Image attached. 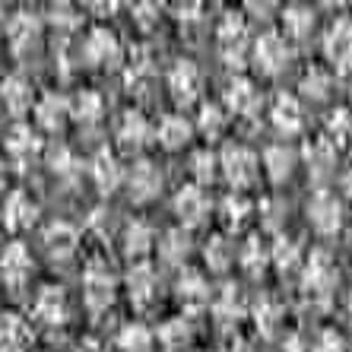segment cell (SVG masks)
Wrapping results in <instances>:
<instances>
[{"label": "cell", "mask_w": 352, "mask_h": 352, "mask_svg": "<svg viewBox=\"0 0 352 352\" xmlns=\"http://www.w3.org/2000/svg\"><path fill=\"white\" fill-rule=\"evenodd\" d=\"M257 156L251 153L248 146H238V143H232V146L222 149V156H219V168L222 175H226V181H229L232 188L241 194L245 188H251L257 181Z\"/></svg>", "instance_id": "cell-1"}, {"label": "cell", "mask_w": 352, "mask_h": 352, "mask_svg": "<svg viewBox=\"0 0 352 352\" xmlns=\"http://www.w3.org/2000/svg\"><path fill=\"white\" fill-rule=\"evenodd\" d=\"M308 222H311L314 232H320V235H336V232L343 229V204L336 200V194L318 190L308 200Z\"/></svg>", "instance_id": "cell-2"}, {"label": "cell", "mask_w": 352, "mask_h": 352, "mask_svg": "<svg viewBox=\"0 0 352 352\" xmlns=\"http://www.w3.org/2000/svg\"><path fill=\"white\" fill-rule=\"evenodd\" d=\"M292 51H289L286 38L279 32H263L254 45V67L263 76H276L279 70H286Z\"/></svg>", "instance_id": "cell-3"}, {"label": "cell", "mask_w": 352, "mask_h": 352, "mask_svg": "<svg viewBox=\"0 0 352 352\" xmlns=\"http://www.w3.org/2000/svg\"><path fill=\"white\" fill-rule=\"evenodd\" d=\"M324 54L340 74H352V19L340 16L324 38Z\"/></svg>", "instance_id": "cell-4"}, {"label": "cell", "mask_w": 352, "mask_h": 352, "mask_svg": "<svg viewBox=\"0 0 352 352\" xmlns=\"http://www.w3.org/2000/svg\"><path fill=\"white\" fill-rule=\"evenodd\" d=\"M82 295L92 311H105L108 305L115 302V276L105 263H92L86 276H82Z\"/></svg>", "instance_id": "cell-5"}, {"label": "cell", "mask_w": 352, "mask_h": 352, "mask_svg": "<svg viewBox=\"0 0 352 352\" xmlns=\"http://www.w3.org/2000/svg\"><path fill=\"white\" fill-rule=\"evenodd\" d=\"M7 38H10V48H13V54L16 58H25V54H32L35 48H38L41 41V23L38 16H32V13H16V16L7 23Z\"/></svg>", "instance_id": "cell-6"}, {"label": "cell", "mask_w": 352, "mask_h": 352, "mask_svg": "<svg viewBox=\"0 0 352 352\" xmlns=\"http://www.w3.org/2000/svg\"><path fill=\"white\" fill-rule=\"evenodd\" d=\"M82 58L92 67H118L121 64V41L108 29H92L89 38L82 41Z\"/></svg>", "instance_id": "cell-7"}, {"label": "cell", "mask_w": 352, "mask_h": 352, "mask_svg": "<svg viewBox=\"0 0 352 352\" xmlns=\"http://www.w3.org/2000/svg\"><path fill=\"white\" fill-rule=\"evenodd\" d=\"M127 190H131L133 204H146V200H153V197L162 190V172H159V165L149 162V159L133 162L131 175H127Z\"/></svg>", "instance_id": "cell-8"}, {"label": "cell", "mask_w": 352, "mask_h": 352, "mask_svg": "<svg viewBox=\"0 0 352 352\" xmlns=\"http://www.w3.org/2000/svg\"><path fill=\"white\" fill-rule=\"evenodd\" d=\"M168 89L178 105H190L200 96V67L188 58L175 60V67L168 70Z\"/></svg>", "instance_id": "cell-9"}, {"label": "cell", "mask_w": 352, "mask_h": 352, "mask_svg": "<svg viewBox=\"0 0 352 352\" xmlns=\"http://www.w3.org/2000/svg\"><path fill=\"white\" fill-rule=\"evenodd\" d=\"M336 286V263L333 257L327 254V251H314L311 261H308V267H305V289L311 295H318V298H324V295H330Z\"/></svg>", "instance_id": "cell-10"}, {"label": "cell", "mask_w": 352, "mask_h": 352, "mask_svg": "<svg viewBox=\"0 0 352 352\" xmlns=\"http://www.w3.org/2000/svg\"><path fill=\"white\" fill-rule=\"evenodd\" d=\"M32 276V257L25 251V245H10L0 257V279L10 289H23Z\"/></svg>", "instance_id": "cell-11"}, {"label": "cell", "mask_w": 352, "mask_h": 352, "mask_svg": "<svg viewBox=\"0 0 352 352\" xmlns=\"http://www.w3.org/2000/svg\"><path fill=\"white\" fill-rule=\"evenodd\" d=\"M127 292H131V302L137 308H149V305L156 302L159 295V276L156 270L149 267V263H133V270L127 273Z\"/></svg>", "instance_id": "cell-12"}, {"label": "cell", "mask_w": 352, "mask_h": 352, "mask_svg": "<svg viewBox=\"0 0 352 352\" xmlns=\"http://www.w3.org/2000/svg\"><path fill=\"white\" fill-rule=\"evenodd\" d=\"M270 121L273 127H276L279 133H286V137H292V133L302 131V105H298V98L289 96V92H276L270 102Z\"/></svg>", "instance_id": "cell-13"}, {"label": "cell", "mask_w": 352, "mask_h": 352, "mask_svg": "<svg viewBox=\"0 0 352 352\" xmlns=\"http://www.w3.org/2000/svg\"><path fill=\"white\" fill-rule=\"evenodd\" d=\"M210 213V200L197 184H188L175 194V216L181 219V226H200Z\"/></svg>", "instance_id": "cell-14"}, {"label": "cell", "mask_w": 352, "mask_h": 352, "mask_svg": "<svg viewBox=\"0 0 352 352\" xmlns=\"http://www.w3.org/2000/svg\"><path fill=\"white\" fill-rule=\"evenodd\" d=\"M0 98H3V105H7V111L13 118H23L29 108H32L35 102V92H32V82L25 80L23 74H13L3 80V86H0Z\"/></svg>", "instance_id": "cell-15"}, {"label": "cell", "mask_w": 352, "mask_h": 352, "mask_svg": "<svg viewBox=\"0 0 352 352\" xmlns=\"http://www.w3.org/2000/svg\"><path fill=\"white\" fill-rule=\"evenodd\" d=\"M35 118L45 131H64V124L70 121V98L58 96V92H45L35 102Z\"/></svg>", "instance_id": "cell-16"}, {"label": "cell", "mask_w": 352, "mask_h": 352, "mask_svg": "<svg viewBox=\"0 0 352 352\" xmlns=\"http://www.w3.org/2000/svg\"><path fill=\"white\" fill-rule=\"evenodd\" d=\"M226 105H229L232 115H241V118H251L261 108V92L251 80L245 76H235L229 82V89H226Z\"/></svg>", "instance_id": "cell-17"}, {"label": "cell", "mask_w": 352, "mask_h": 352, "mask_svg": "<svg viewBox=\"0 0 352 352\" xmlns=\"http://www.w3.org/2000/svg\"><path fill=\"white\" fill-rule=\"evenodd\" d=\"M35 219H38V204H35L25 190H13V194L7 197V204H3V222H7L13 232H23V229H29Z\"/></svg>", "instance_id": "cell-18"}, {"label": "cell", "mask_w": 352, "mask_h": 352, "mask_svg": "<svg viewBox=\"0 0 352 352\" xmlns=\"http://www.w3.org/2000/svg\"><path fill=\"white\" fill-rule=\"evenodd\" d=\"M305 162H308V172H311L314 181H324L333 175L336 165V146L330 143L327 137H318L305 146Z\"/></svg>", "instance_id": "cell-19"}, {"label": "cell", "mask_w": 352, "mask_h": 352, "mask_svg": "<svg viewBox=\"0 0 352 352\" xmlns=\"http://www.w3.org/2000/svg\"><path fill=\"white\" fill-rule=\"evenodd\" d=\"M295 165H298V156H295V149L286 146V143H273V146H267V153H263V168H267L273 184H286V181L292 178Z\"/></svg>", "instance_id": "cell-20"}, {"label": "cell", "mask_w": 352, "mask_h": 352, "mask_svg": "<svg viewBox=\"0 0 352 352\" xmlns=\"http://www.w3.org/2000/svg\"><path fill=\"white\" fill-rule=\"evenodd\" d=\"M32 327L16 314H3L0 320V352H29Z\"/></svg>", "instance_id": "cell-21"}, {"label": "cell", "mask_w": 352, "mask_h": 352, "mask_svg": "<svg viewBox=\"0 0 352 352\" xmlns=\"http://www.w3.org/2000/svg\"><path fill=\"white\" fill-rule=\"evenodd\" d=\"M178 298L184 305V311H204L210 305V286L206 279L194 270H184L178 279Z\"/></svg>", "instance_id": "cell-22"}, {"label": "cell", "mask_w": 352, "mask_h": 352, "mask_svg": "<svg viewBox=\"0 0 352 352\" xmlns=\"http://www.w3.org/2000/svg\"><path fill=\"white\" fill-rule=\"evenodd\" d=\"M156 137H159V143H162V149L175 153V149H184L190 143V137H194V127H190L188 118L165 115L162 121H159V127H156Z\"/></svg>", "instance_id": "cell-23"}, {"label": "cell", "mask_w": 352, "mask_h": 352, "mask_svg": "<svg viewBox=\"0 0 352 352\" xmlns=\"http://www.w3.org/2000/svg\"><path fill=\"white\" fill-rule=\"evenodd\" d=\"M35 318L45 320V324H64L67 320V295L64 289L58 286H45L41 289V295L35 298Z\"/></svg>", "instance_id": "cell-24"}, {"label": "cell", "mask_w": 352, "mask_h": 352, "mask_svg": "<svg viewBox=\"0 0 352 352\" xmlns=\"http://www.w3.org/2000/svg\"><path fill=\"white\" fill-rule=\"evenodd\" d=\"M149 140V124L146 118L140 115V111H124V118L118 121V143H121V149H127V153H133V149H140L143 143Z\"/></svg>", "instance_id": "cell-25"}, {"label": "cell", "mask_w": 352, "mask_h": 352, "mask_svg": "<svg viewBox=\"0 0 352 352\" xmlns=\"http://www.w3.org/2000/svg\"><path fill=\"white\" fill-rule=\"evenodd\" d=\"M45 248L54 261H70L76 254V229L70 222H54L45 232Z\"/></svg>", "instance_id": "cell-26"}, {"label": "cell", "mask_w": 352, "mask_h": 352, "mask_svg": "<svg viewBox=\"0 0 352 352\" xmlns=\"http://www.w3.org/2000/svg\"><path fill=\"white\" fill-rule=\"evenodd\" d=\"M92 181H96V188L102 190V194H115L118 184L124 181L121 165H118V159L111 156L108 149H102V153L92 159Z\"/></svg>", "instance_id": "cell-27"}, {"label": "cell", "mask_w": 352, "mask_h": 352, "mask_svg": "<svg viewBox=\"0 0 352 352\" xmlns=\"http://www.w3.org/2000/svg\"><path fill=\"white\" fill-rule=\"evenodd\" d=\"M283 29L292 41H308L314 32V10L311 7H302V3H292V7L283 10Z\"/></svg>", "instance_id": "cell-28"}, {"label": "cell", "mask_w": 352, "mask_h": 352, "mask_svg": "<svg viewBox=\"0 0 352 352\" xmlns=\"http://www.w3.org/2000/svg\"><path fill=\"white\" fill-rule=\"evenodd\" d=\"M38 149H41V143L32 133V127L16 124V127L7 133V153L16 159V162H29V159H35L38 156Z\"/></svg>", "instance_id": "cell-29"}, {"label": "cell", "mask_w": 352, "mask_h": 352, "mask_svg": "<svg viewBox=\"0 0 352 352\" xmlns=\"http://www.w3.org/2000/svg\"><path fill=\"white\" fill-rule=\"evenodd\" d=\"M153 241H156V235H153V229L146 222H131L127 232H124V251L131 257H137V261L153 251Z\"/></svg>", "instance_id": "cell-30"}, {"label": "cell", "mask_w": 352, "mask_h": 352, "mask_svg": "<svg viewBox=\"0 0 352 352\" xmlns=\"http://www.w3.org/2000/svg\"><path fill=\"white\" fill-rule=\"evenodd\" d=\"M98 115H102V96L98 92L82 89L70 98V118H76L82 124H92V121H98Z\"/></svg>", "instance_id": "cell-31"}, {"label": "cell", "mask_w": 352, "mask_h": 352, "mask_svg": "<svg viewBox=\"0 0 352 352\" xmlns=\"http://www.w3.org/2000/svg\"><path fill=\"white\" fill-rule=\"evenodd\" d=\"M159 343L165 346V352H181L184 346L190 343V327L184 318H175V320H165L159 327Z\"/></svg>", "instance_id": "cell-32"}, {"label": "cell", "mask_w": 352, "mask_h": 352, "mask_svg": "<svg viewBox=\"0 0 352 352\" xmlns=\"http://www.w3.org/2000/svg\"><path fill=\"white\" fill-rule=\"evenodd\" d=\"M118 349L121 352H153V333L143 324H127L118 333Z\"/></svg>", "instance_id": "cell-33"}, {"label": "cell", "mask_w": 352, "mask_h": 352, "mask_svg": "<svg viewBox=\"0 0 352 352\" xmlns=\"http://www.w3.org/2000/svg\"><path fill=\"white\" fill-rule=\"evenodd\" d=\"M333 89V76L324 70V67H311L308 74L302 76V96H308L311 102H324Z\"/></svg>", "instance_id": "cell-34"}, {"label": "cell", "mask_w": 352, "mask_h": 352, "mask_svg": "<svg viewBox=\"0 0 352 352\" xmlns=\"http://www.w3.org/2000/svg\"><path fill=\"white\" fill-rule=\"evenodd\" d=\"M213 311L219 320H241L245 318V298L235 286H226L219 292V298L213 302Z\"/></svg>", "instance_id": "cell-35"}, {"label": "cell", "mask_w": 352, "mask_h": 352, "mask_svg": "<svg viewBox=\"0 0 352 352\" xmlns=\"http://www.w3.org/2000/svg\"><path fill=\"white\" fill-rule=\"evenodd\" d=\"M270 261H273V267H279L283 273H289L302 263V248L295 245L292 238H276L273 248H270Z\"/></svg>", "instance_id": "cell-36"}, {"label": "cell", "mask_w": 352, "mask_h": 352, "mask_svg": "<svg viewBox=\"0 0 352 352\" xmlns=\"http://www.w3.org/2000/svg\"><path fill=\"white\" fill-rule=\"evenodd\" d=\"M232 261H235V248H232L229 238H222L216 235L210 245H206V267L213 273H222V270H229Z\"/></svg>", "instance_id": "cell-37"}, {"label": "cell", "mask_w": 352, "mask_h": 352, "mask_svg": "<svg viewBox=\"0 0 352 352\" xmlns=\"http://www.w3.org/2000/svg\"><path fill=\"white\" fill-rule=\"evenodd\" d=\"M216 38L219 45H229V41H238V38H248V25H245V16L238 10H226L216 25Z\"/></svg>", "instance_id": "cell-38"}, {"label": "cell", "mask_w": 352, "mask_h": 352, "mask_svg": "<svg viewBox=\"0 0 352 352\" xmlns=\"http://www.w3.org/2000/svg\"><path fill=\"white\" fill-rule=\"evenodd\" d=\"M219 213H222V222H226L229 229H238V226L248 219V213H251V204H248L245 194H238L235 190V194H229L226 200H222Z\"/></svg>", "instance_id": "cell-39"}, {"label": "cell", "mask_w": 352, "mask_h": 352, "mask_svg": "<svg viewBox=\"0 0 352 352\" xmlns=\"http://www.w3.org/2000/svg\"><path fill=\"white\" fill-rule=\"evenodd\" d=\"M327 131H330V143H333L336 149L340 146H349L352 143V115L346 111V108H336L333 115L327 118Z\"/></svg>", "instance_id": "cell-40"}, {"label": "cell", "mask_w": 352, "mask_h": 352, "mask_svg": "<svg viewBox=\"0 0 352 352\" xmlns=\"http://www.w3.org/2000/svg\"><path fill=\"white\" fill-rule=\"evenodd\" d=\"M197 127H200V133H204L206 140H216L222 137V131H226V115H222L219 105H204L200 108V121H197Z\"/></svg>", "instance_id": "cell-41"}, {"label": "cell", "mask_w": 352, "mask_h": 352, "mask_svg": "<svg viewBox=\"0 0 352 352\" xmlns=\"http://www.w3.org/2000/svg\"><path fill=\"white\" fill-rule=\"evenodd\" d=\"M159 251H162L165 261L184 263V257L190 254V241H188V235H184L181 229H175V232H168V235H165V241L159 245Z\"/></svg>", "instance_id": "cell-42"}, {"label": "cell", "mask_w": 352, "mask_h": 352, "mask_svg": "<svg viewBox=\"0 0 352 352\" xmlns=\"http://www.w3.org/2000/svg\"><path fill=\"white\" fill-rule=\"evenodd\" d=\"M194 178L197 184H213L216 175H219V156H213L210 149H200V153H194Z\"/></svg>", "instance_id": "cell-43"}, {"label": "cell", "mask_w": 352, "mask_h": 352, "mask_svg": "<svg viewBox=\"0 0 352 352\" xmlns=\"http://www.w3.org/2000/svg\"><path fill=\"white\" fill-rule=\"evenodd\" d=\"M267 261H270V251H263L261 248V238H248L245 251H241V267H245L251 276H257V273H263V267H267Z\"/></svg>", "instance_id": "cell-44"}, {"label": "cell", "mask_w": 352, "mask_h": 352, "mask_svg": "<svg viewBox=\"0 0 352 352\" xmlns=\"http://www.w3.org/2000/svg\"><path fill=\"white\" fill-rule=\"evenodd\" d=\"M254 320H257V327H261L267 336L276 333L279 320H283V305L273 302V298H261V305H257V318H254Z\"/></svg>", "instance_id": "cell-45"}, {"label": "cell", "mask_w": 352, "mask_h": 352, "mask_svg": "<svg viewBox=\"0 0 352 352\" xmlns=\"http://www.w3.org/2000/svg\"><path fill=\"white\" fill-rule=\"evenodd\" d=\"M133 19H137V25L143 32H149V29L159 23V7L156 3H137V7H133Z\"/></svg>", "instance_id": "cell-46"}, {"label": "cell", "mask_w": 352, "mask_h": 352, "mask_svg": "<svg viewBox=\"0 0 352 352\" xmlns=\"http://www.w3.org/2000/svg\"><path fill=\"white\" fill-rule=\"evenodd\" d=\"M311 352H346V343H343V336L336 333V330H324Z\"/></svg>", "instance_id": "cell-47"}, {"label": "cell", "mask_w": 352, "mask_h": 352, "mask_svg": "<svg viewBox=\"0 0 352 352\" xmlns=\"http://www.w3.org/2000/svg\"><path fill=\"white\" fill-rule=\"evenodd\" d=\"M48 165L54 168V172H67V168L74 165V159H70V149H67V146H51L48 149Z\"/></svg>", "instance_id": "cell-48"}, {"label": "cell", "mask_w": 352, "mask_h": 352, "mask_svg": "<svg viewBox=\"0 0 352 352\" xmlns=\"http://www.w3.org/2000/svg\"><path fill=\"white\" fill-rule=\"evenodd\" d=\"M263 213H267V226H270V229H279L283 213H286V204H283V200H267V204H263Z\"/></svg>", "instance_id": "cell-49"}, {"label": "cell", "mask_w": 352, "mask_h": 352, "mask_svg": "<svg viewBox=\"0 0 352 352\" xmlns=\"http://www.w3.org/2000/svg\"><path fill=\"white\" fill-rule=\"evenodd\" d=\"M340 188H343V194H346V197H349V200H352V168H349V172L343 175V178H340Z\"/></svg>", "instance_id": "cell-50"}, {"label": "cell", "mask_w": 352, "mask_h": 352, "mask_svg": "<svg viewBox=\"0 0 352 352\" xmlns=\"http://www.w3.org/2000/svg\"><path fill=\"white\" fill-rule=\"evenodd\" d=\"M76 352H105V349H102V346H98L96 340H86V343H82Z\"/></svg>", "instance_id": "cell-51"}, {"label": "cell", "mask_w": 352, "mask_h": 352, "mask_svg": "<svg viewBox=\"0 0 352 352\" xmlns=\"http://www.w3.org/2000/svg\"><path fill=\"white\" fill-rule=\"evenodd\" d=\"M3 188H7V165L0 162V190H3Z\"/></svg>", "instance_id": "cell-52"}, {"label": "cell", "mask_w": 352, "mask_h": 352, "mask_svg": "<svg viewBox=\"0 0 352 352\" xmlns=\"http://www.w3.org/2000/svg\"><path fill=\"white\" fill-rule=\"evenodd\" d=\"M232 352H254V349H251L248 343H235V346H232Z\"/></svg>", "instance_id": "cell-53"}, {"label": "cell", "mask_w": 352, "mask_h": 352, "mask_svg": "<svg viewBox=\"0 0 352 352\" xmlns=\"http://www.w3.org/2000/svg\"><path fill=\"white\" fill-rule=\"evenodd\" d=\"M346 314H349V320H352V286H349V295H346Z\"/></svg>", "instance_id": "cell-54"}]
</instances>
